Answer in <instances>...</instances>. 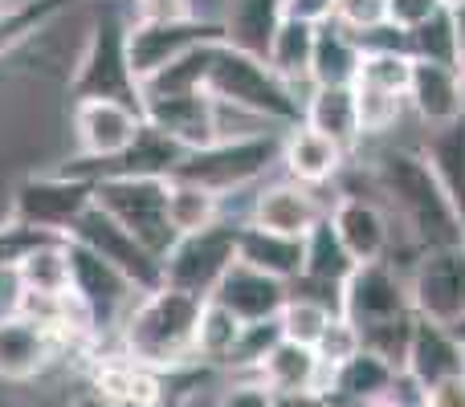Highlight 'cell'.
Instances as JSON below:
<instances>
[{
  "mask_svg": "<svg viewBox=\"0 0 465 407\" xmlns=\"http://www.w3.org/2000/svg\"><path fill=\"white\" fill-rule=\"evenodd\" d=\"M371 179H376L380 204L388 208L392 224L409 232V240L420 253L425 248L465 245L458 212H453L433 163L420 151H384L371 163Z\"/></svg>",
  "mask_w": 465,
  "mask_h": 407,
  "instance_id": "obj_1",
  "label": "cell"
},
{
  "mask_svg": "<svg viewBox=\"0 0 465 407\" xmlns=\"http://www.w3.org/2000/svg\"><path fill=\"white\" fill-rule=\"evenodd\" d=\"M201 310H204V297H193L176 286H160L139 294L119 326L123 354L163 371V375L196 363Z\"/></svg>",
  "mask_w": 465,
  "mask_h": 407,
  "instance_id": "obj_2",
  "label": "cell"
},
{
  "mask_svg": "<svg viewBox=\"0 0 465 407\" xmlns=\"http://www.w3.org/2000/svg\"><path fill=\"white\" fill-rule=\"evenodd\" d=\"M204 94L217 102L241 106L273 127H294L302 122V102L298 94L265 65V57H253L245 49H232L229 41L209 45V70H204Z\"/></svg>",
  "mask_w": 465,
  "mask_h": 407,
  "instance_id": "obj_3",
  "label": "cell"
},
{
  "mask_svg": "<svg viewBox=\"0 0 465 407\" xmlns=\"http://www.w3.org/2000/svg\"><path fill=\"white\" fill-rule=\"evenodd\" d=\"M127 29L131 16L123 5H98V13L82 29V45L70 70V94L74 98H119V102H139V78L131 70L127 53Z\"/></svg>",
  "mask_w": 465,
  "mask_h": 407,
  "instance_id": "obj_4",
  "label": "cell"
},
{
  "mask_svg": "<svg viewBox=\"0 0 465 407\" xmlns=\"http://www.w3.org/2000/svg\"><path fill=\"white\" fill-rule=\"evenodd\" d=\"M143 106L119 102V98H74L70 106V139H74V163L65 171L82 179H94L103 163L119 160L143 131Z\"/></svg>",
  "mask_w": 465,
  "mask_h": 407,
  "instance_id": "obj_5",
  "label": "cell"
},
{
  "mask_svg": "<svg viewBox=\"0 0 465 407\" xmlns=\"http://www.w3.org/2000/svg\"><path fill=\"white\" fill-rule=\"evenodd\" d=\"M278 155H282V131L245 135V139H217L209 147L184 151L172 179H193V184L209 188L217 196H232L253 188L257 179H265V171L278 163Z\"/></svg>",
  "mask_w": 465,
  "mask_h": 407,
  "instance_id": "obj_6",
  "label": "cell"
},
{
  "mask_svg": "<svg viewBox=\"0 0 465 407\" xmlns=\"http://www.w3.org/2000/svg\"><path fill=\"white\" fill-rule=\"evenodd\" d=\"M94 204L111 212L127 232H135L155 257H168V248L180 240L168 220V179L103 176L94 179Z\"/></svg>",
  "mask_w": 465,
  "mask_h": 407,
  "instance_id": "obj_7",
  "label": "cell"
},
{
  "mask_svg": "<svg viewBox=\"0 0 465 407\" xmlns=\"http://www.w3.org/2000/svg\"><path fill=\"white\" fill-rule=\"evenodd\" d=\"M90 204H94V179H82L65 168L45 171V176H25L8 192V216L49 237H70V228Z\"/></svg>",
  "mask_w": 465,
  "mask_h": 407,
  "instance_id": "obj_8",
  "label": "cell"
},
{
  "mask_svg": "<svg viewBox=\"0 0 465 407\" xmlns=\"http://www.w3.org/2000/svg\"><path fill=\"white\" fill-rule=\"evenodd\" d=\"M237 232L241 224L217 220L201 232H188L163 257V286H176L193 297L209 302L213 289L221 286V277L232 269L237 261Z\"/></svg>",
  "mask_w": 465,
  "mask_h": 407,
  "instance_id": "obj_9",
  "label": "cell"
},
{
  "mask_svg": "<svg viewBox=\"0 0 465 407\" xmlns=\"http://www.w3.org/2000/svg\"><path fill=\"white\" fill-rule=\"evenodd\" d=\"M65 261H70V294L86 305L94 330H119L127 310L135 305L139 289L114 269L111 261L94 253V248L78 245V240L65 237Z\"/></svg>",
  "mask_w": 465,
  "mask_h": 407,
  "instance_id": "obj_10",
  "label": "cell"
},
{
  "mask_svg": "<svg viewBox=\"0 0 465 407\" xmlns=\"http://www.w3.org/2000/svg\"><path fill=\"white\" fill-rule=\"evenodd\" d=\"M70 240L94 248L103 261H111L139 294L163 286V257H155L135 232H127L111 212H103L98 204H90L86 212L78 216V224L70 228Z\"/></svg>",
  "mask_w": 465,
  "mask_h": 407,
  "instance_id": "obj_11",
  "label": "cell"
},
{
  "mask_svg": "<svg viewBox=\"0 0 465 407\" xmlns=\"http://www.w3.org/2000/svg\"><path fill=\"white\" fill-rule=\"evenodd\" d=\"M412 314L453 330L465 318V245L425 248L409 281Z\"/></svg>",
  "mask_w": 465,
  "mask_h": 407,
  "instance_id": "obj_12",
  "label": "cell"
},
{
  "mask_svg": "<svg viewBox=\"0 0 465 407\" xmlns=\"http://www.w3.org/2000/svg\"><path fill=\"white\" fill-rule=\"evenodd\" d=\"M209 41H225L217 16H188V21H131L127 29V53L131 70H135L139 86L163 65L180 62L184 53L209 45Z\"/></svg>",
  "mask_w": 465,
  "mask_h": 407,
  "instance_id": "obj_13",
  "label": "cell"
},
{
  "mask_svg": "<svg viewBox=\"0 0 465 407\" xmlns=\"http://www.w3.org/2000/svg\"><path fill=\"white\" fill-rule=\"evenodd\" d=\"M339 314L351 322L355 330H371L412 314L409 281L396 273L392 261H363L343 281V297H339Z\"/></svg>",
  "mask_w": 465,
  "mask_h": 407,
  "instance_id": "obj_14",
  "label": "cell"
},
{
  "mask_svg": "<svg viewBox=\"0 0 465 407\" xmlns=\"http://www.w3.org/2000/svg\"><path fill=\"white\" fill-rule=\"evenodd\" d=\"M65 351V338L16 310L0 314V383H33Z\"/></svg>",
  "mask_w": 465,
  "mask_h": 407,
  "instance_id": "obj_15",
  "label": "cell"
},
{
  "mask_svg": "<svg viewBox=\"0 0 465 407\" xmlns=\"http://www.w3.org/2000/svg\"><path fill=\"white\" fill-rule=\"evenodd\" d=\"M327 212H331V204H322L311 184H298V179L286 176V179H273V184L257 188L245 224L282 232V237H306Z\"/></svg>",
  "mask_w": 465,
  "mask_h": 407,
  "instance_id": "obj_16",
  "label": "cell"
},
{
  "mask_svg": "<svg viewBox=\"0 0 465 407\" xmlns=\"http://www.w3.org/2000/svg\"><path fill=\"white\" fill-rule=\"evenodd\" d=\"M331 228L339 232L343 248L351 253L355 265L363 261H388L392 253V216L380 200L371 196H355V192H343L327 212Z\"/></svg>",
  "mask_w": 465,
  "mask_h": 407,
  "instance_id": "obj_17",
  "label": "cell"
},
{
  "mask_svg": "<svg viewBox=\"0 0 465 407\" xmlns=\"http://www.w3.org/2000/svg\"><path fill=\"white\" fill-rule=\"evenodd\" d=\"M143 119L168 139H176L184 151L193 147L217 143V102L204 90H188V94H147L139 98Z\"/></svg>",
  "mask_w": 465,
  "mask_h": 407,
  "instance_id": "obj_18",
  "label": "cell"
},
{
  "mask_svg": "<svg viewBox=\"0 0 465 407\" xmlns=\"http://www.w3.org/2000/svg\"><path fill=\"white\" fill-rule=\"evenodd\" d=\"M409 106L425 131L453 127L465 119V73L458 65L420 62L412 57V82H409Z\"/></svg>",
  "mask_w": 465,
  "mask_h": 407,
  "instance_id": "obj_19",
  "label": "cell"
},
{
  "mask_svg": "<svg viewBox=\"0 0 465 407\" xmlns=\"http://www.w3.org/2000/svg\"><path fill=\"white\" fill-rule=\"evenodd\" d=\"M290 297V281L270 277V273L253 269L245 261H232V269L221 277V286L213 289V302H221L229 314H237L241 322H270L282 314Z\"/></svg>",
  "mask_w": 465,
  "mask_h": 407,
  "instance_id": "obj_20",
  "label": "cell"
},
{
  "mask_svg": "<svg viewBox=\"0 0 465 407\" xmlns=\"http://www.w3.org/2000/svg\"><path fill=\"white\" fill-rule=\"evenodd\" d=\"M404 375L429 392V387L445 383L453 375H465V343H458V334L445 326L417 318L412 326V343H409V359H404Z\"/></svg>",
  "mask_w": 465,
  "mask_h": 407,
  "instance_id": "obj_21",
  "label": "cell"
},
{
  "mask_svg": "<svg viewBox=\"0 0 465 407\" xmlns=\"http://www.w3.org/2000/svg\"><path fill=\"white\" fill-rule=\"evenodd\" d=\"M343 160H347L343 147H339L335 139L319 135L314 127H306V122H294V127L282 131L278 163L298 184H311V188L327 184V179H335L339 171H343Z\"/></svg>",
  "mask_w": 465,
  "mask_h": 407,
  "instance_id": "obj_22",
  "label": "cell"
},
{
  "mask_svg": "<svg viewBox=\"0 0 465 407\" xmlns=\"http://www.w3.org/2000/svg\"><path fill=\"white\" fill-rule=\"evenodd\" d=\"M163 371L147 367V363L131 359V354H111L98 359L94 367V392H103L106 400L123 403V407H160L163 403Z\"/></svg>",
  "mask_w": 465,
  "mask_h": 407,
  "instance_id": "obj_23",
  "label": "cell"
},
{
  "mask_svg": "<svg viewBox=\"0 0 465 407\" xmlns=\"http://www.w3.org/2000/svg\"><path fill=\"white\" fill-rule=\"evenodd\" d=\"M273 395H286V392H319L322 395V383H327V367L322 359L314 354V346L306 343H294V338H278L270 346L262 363L253 371Z\"/></svg>",
  "mask_w": 465,
  "mask_h": 407,
  "instance_id": "obj_24",
  "label": "cell"
},
{
  "mask_svg": "<svg viewBox=\"0 0 465 407\" xmlns=\"http://www.w3.org/2000/svg\"><path fill=\"white\" fill-rule=\"evenodd\" d=\"M217 21L232 49L265 57L278 24L286 21V0H221Z\"/></svg>",
  "mask_w": 465,
  "mask_h": 407,
  "instance_id": "obj_25",
  "label": "cell"
},
{
  "mask_svg": "<svg viewBox=\"0 0 465 407\" xmlns=\"http://www.w3.org/2000/svg\"><path fill=\"white\" fill-rule=\"evenodd\" d=\"M314 37H319V24L286 13V21L278 24V33H273V41H270V53H265V65H270V70L278 73L290 90H294V94L302 90L298 102H306V94H311V86H314L311 82Z\"/></svg>",
  "mask_w": 465,
  "mask_h": 407,
  "instance_id": "obj_26",
  "label": "cell"
},
{
  "mask_svg": "<svg viewBox=\"0 0 465 407\" xmlns=\"http://www.w3.org/2000/svg\"><path fill=\"white\" fill-rule=\"evenodd\" d=\"M180 160H184V147L176 143V139H168L163 131H155L152 122H143V131H139V139L127 147V151L119 155V160L103 163V168L94 171V179L103 176H152V179H172L180 168Z\"/></svg>",
  "mask_w": 465,
  "mask_h": 407,
  "instance_id": "obj_27",
  "label": "cell"
},
{
  "mask_svg": "<svg viewBox=\"0 0 465 407\" xmlns=\"http://www.w3.org/2000/svg\"><path fill=\"white\" fill-rule=\"evenodd\" d=\"M302 122L314 127L319 135L335 139L343 151H351L363 139L351 86H311V94H306V102H302Z\"/></svg>",
  "mask_w": 465,
  "mask_h": 407,
  "instance_id": "obj_28",
  "label": "cell"
},
{
  "mask_svg": "<svg viewBox=\"0 0 465 407\" xmlns=\"http://www.w3.org/2000/svg\"><path fill=\"white\" fill-rule=\"evenodd\" d=\"M237 261L253 265V269L270 273V277L298 281L302 277V237H282V232L257 228V224H241Z\"/></svg>",
  "mask_w": 465,
  "mask_h": 407,
  "instance_id": "obj_29",
  "label": "cell"
},
{
  "mask_svg": "<svg viewBox=\"0 0 465 407\" xmlns=\"http://www.w3.org/2000/svg\"><path fill=\"white\" fill-rule=\"evenodd\" d=\"M396 375H401V371H396L392 363H384L380 354H371V351H360L355 359H347L343 367L327 371V387H322V395H331V387H335L339 400L371 403V400H380V395L392 392Z\"/></svg>",
  "mask_w": 465,
  "mask_h": 407,
  "instance_id": "obj_30",
  "label": "cell"
},
{
  "mask_svg": "<svg viewBox=\"0 0 465 407\" xmlns=\"http://www.w3.org/2000/svg\"><path fill=\"white\" fill-rule=\"evenodd\" d=\"M360 41L335 21H319V37H314V62H311V82L314 86H351L360 73Z\"/></svg>",
  "mask_w": 465,
  "mask_h": 407,
  "instance_id": "obj_31",
  "label": "cell"
},
{
  "mask_svg": "<svg viewBox=\"0 0 465 407\" xmlns=\"http://www.w3.org/2000/svg\"><path fill=\"white\" fill-rule=\"evenodd\" d=\"M168 220H172V228H176V237L201 232L217 220H229L225 196L209 192V188L193 184V179H168Z\"/></svg>",
  "mask_w": 465,
  "mask_h": 407,
  "instance_id": "obj_32",
  "label": "cell"
},
{
  "mask_svg": "<svg viewBox=\"0 0 465 407\" xmlns=\"http://www.w3.org/2000/svg\"><path fill=\"white\" fill-rule=\"evenodd\" d=\"M16 286L37 294H65L70 289V261H65V237H49L33 245L13 269Z\"/></svg>",
  "mask_w": 465,
  "mask_h": 407,
  "instance_id": "obj_33",
  "label": "cell"
},
{
  "mask_svg": "<svg viewBox=\"0 0 465 407\" xmlns=\"http://www.w3.org/2000/svg\"><path fill=\"white\" fill-rule=\"evenodd\" d=\"M241 330H245V322L209 297L201 310V326H196V363H225L229 367Z\"/></svg>",
  "mask_w": 465,
  "mask_h": 407,
  "instance_id": "obj_34",
  "label": "cell"
},
{
  "mask_svg": "<svg viewBox=\"0 0 465 407\" xmlns=\"http://www.w3.org/2000/svg\"><path fill=\"white\" fill-rule=\"evenodd\" d=\"M335 305H327L322 297L314 294H302V289H290L286 305H282L278 314V326H282V338H294V343H306L314 346L322 338V330L331 326V318H335Z\"/></svg>",
  "mask_w": 465,
  "mask_h": 407,
  "instance_id": "obj_35",
  "label": "cell"
},
{
  "mask_svg": "<svg viewBox=\"0 0 465 407\" xmlns=\"http://www.w3.org/2000/svg\"><path fill=\"white\" fill-rule=\"evenodd\" d=\"M409 53L420 57V62L458 65V21H453V8L450 5L409 33Z\"/></svg>",
  "mask_w": 465,
  "mask_h": 407,
  "instance_id": "obj_36",
  "label": "cell"
},
{
  "mask_svg": "<svg viewBox=\"0 0 465 407\" xmlns=\"http://www.w3.org/2000/svg\"><path fill=\"white\" fill-rule=\"evenodd\" d=\"M351 90H355V111H360V135H388L404 119V106H409L404 94L368 86V82H351Z\"/></svg>",
  "mask_w": 465,
  "mask_h": 407,
  "instance_id": "obj_37",
  "label": "cell"
},
{
  "mask_svg": "<svg viewBox=\"0 0 465 407\" xmlns=\"http://www.w3.org/2000/svg\"><path fill=\"white\" fill-rule=\"evenodd\" d=\"M355 82H368V86L392 90V94H404V98H409L412 53H409V49H363Z\"/></svg>",
  "mask_w": 465,
  "mask_h": 407,
  "instance_id": "obj_38",
  "label": "cell"
},
{
  "mask_svg": "<svg viewBox=\"0 0 465 407\" xmlns=\"http://www.w3.org/2000/svg\"><path fill=\"white\" fill-rule=\"evenodd\" d=\"M360 351H363V338H360V330L343 318V314H335V318H331V326L322 330V338L314 343V354L322 359V367H327V371L343 367V363L355 359ZM322 387H327V383H322Z\"/></svg>",
  "mask_w": 465,
  "mask_h": 407,
  "instance_id": "obj_39",
  "label": "cell"
},
{
  "mask_svg": "<svg viewBox=\"0 0 465 407\" xmlns=\"http://www.w3.org/2000/svg\"><path fill=\"white\" fill-rule=\"evenodd\" d=\"M327 21H335L339 29H347L355 41H363L368 33H376L388 24V5L384 0H339L335 13H331Z\"/></svg>",
  "mask_w": 465,
  "mask_h": 407,
  "instance_id": "obj_40",
  "label": "cell"
},
{
  "mask_svg": "<svg viewBox=\"0 0 465 407\" xmlns=\"http://www.w3.org/2000/svg\"><path fill=\"white\" fill-rule=\"evenodd\" d=\"M282 338V326H278V318H270V322H245V330H241V338H237V351H232V363L229 367H237V371H257V363L270 354V346Z\"/></svg>",
  "mask_w": 465,
  "mask_h": 407,
  "instance_id": "obj_41",
  "label": "cell"
},
{
  "mask_svg": "<svg viewBox=\"0 0 465 407\" xmlns=\"http://www.w3.org/2000/svg\"><path fill=\"white\" fill-rule=\"evenodd\" d=\"M41 240H49V232H37V228H29V224H16L13 216H5V220H0V273H13L16 261H21L33 245H41Z\"/></svg>",
  "mask_w": 465,
  "mask_h": 407,
  "instance_id": "obj_42",
  "label": "cell"
},
{
  "mask_svg": "<svg viewBox=\"0 0 465 407\" xmlns=\"http://www.w3.org/2000/svg\"><path fill=\"white\" fill-rule=\"evenodd\" d=\"M131 21H188L201 16L196 0H127Z\"/></svg>",
  "mask_w": 465,
  "mask_h": 407,
  "instance_id": "obj_43",
  "label": "cell"
},
{
  "mask_svg": "<svg viewBox=\"0 0 465 407\" xmlns=\"http://www.w3.org/2000/svg\"><path fill=\"white\" fill-rule=\"evenodd\" d=\"M388 5V24L412 33L417 24H425L429 16H437L445 8V0H384Z\"/></svg>",
  "mask_w": 465,
  "mask_h": 407,
  "instance_id": "obj_44",
  "label": "cell"
},
{
  "mask_svg": "<svg viewBox=\"0 0 465 407\" xmlns=\"http://www.w3.org/2000/svg\"><path fill=\"white\" fill-rule=\"evenodd\" d=\"M221 407H273V392L262 383V379H245V383H232L225 395H221Z\"/></svg>",
  "mask_w": 465,
  "mask_h": 407,
  "instance_id": "obj_45",
  "label": "cell"
},
{
  "mask_svg": "<svg viewBox=\"0 0 465 407\" xmlns=\"http://www.w3.org/2000/svg\"><path fill=\"white\" fill-rule=\"evenodd\" d=\"M425 407H465V375H453V379H445V383L429 387Z\"/></svg>",
  "mask_w": 465,
  "mask_h": 407,
  "instance_id": "obj_46",
  "label": "cell"
},
{
  "mask_svg": "<svg viewBox=\"0 0 465 407\" xmlns=\"http://www.w3.org/2000/svg\"><path fill=\"white\" fill-rule=\"evenodd\" d=\"M339 0H286V13L290 16H302V21H327L331 13H335Z\"/></svg>",
  "mask_w": 465,
  "mask_h": 407,
  "instance_id": "obj_47",
  "label": "cell"
},
{
  "mask_svg": "<svg viewBox=\"0 0 465 407\" xmlns=\"http://www.w3.org/2000/svg\"><path fill=\"white\" fill-rule=\"evenodd\" d=\"M273 407H331V400L319 392H286L273 395Z\"/></svg>",
  "mask_w": 465,
  "mask_h": 407,
  "instance_id": "obj_48",
  "label": "cell"
},
{
  "mask_svg": "<svg viewBox=\"0 0 465 407\" xmlns=\"http://www.w3.org/2000/svg\"><path fill=\"white\" fill-rule=\"evenodd\" d=\"M70 407H123V403H114V400H106L103 392H94V387H90V392H82L78 400H74Z\"/></svg>",
  "mask_w": 465,
  "mask_h": 407,
  "instance_id": "obj_49",
  "label": "cell"
},
{
  "mask_svg": "<svg viewBox=\"0 0 465 407\" xmlns=\"http://www.w3.org/2000/svg\"><path fill=\"white\" fill-rule=\"evenodd\" d=\"M453 21H458V70L465 73V5H453Z\"/></svg>",
  "mask_w": 465,
  "mask_h": 407,
  "instance_id": "obj_50",
  "label": "cell"
},
{
  "mask_svg": "<svg viewBox=\"0 0 465 407\" xmlns=\"http://www.w3.org/2000/svg\"><path fill=\"white\" fill-rule=\"evenodd\" d=\"M363 407H404V403L396 400L392 392H388V395H380V400H371V403H363Z\"/></svg>",
  "mask_w": 465,
  "mask_h": 407,
  "instance_id": "obj_51",
  "label": "cell"
},
{
  "mask_svg": "<svg viewBox=\"0 0 465 407\" xmlns=\"http://www.w3.org/2000/svg\"><path fill=\"white\" fill-rule=\"evenodd\" d=\"M453 334H458V343H465V318L458 322V326H453Z\"/></svg>",
  "mask_w": 465,
  "mask_h": 407,
  "instance_id": "obj_52",
  "label": "cell"
},
{
  "mask_svg": "<svg viewBox=\"0 0 465 407\" xmlns=\"http://www.w3.org/2000/svg\"><path fill=\"white\" fill-rule=\"evenodd\" d=\"M445 5H450V8H453V5H465V0H445Z\"/></svg>",
  "mask_w": 465,
  "mask_h": 407,
  "instance_id": "obj_53",
  "label": "cell"
}]
</instances>
